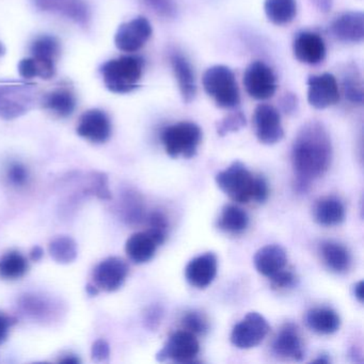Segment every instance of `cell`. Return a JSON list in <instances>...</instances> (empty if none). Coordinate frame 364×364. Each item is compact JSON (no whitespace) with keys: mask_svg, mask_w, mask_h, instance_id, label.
<instances>
[{"mask_svg":"<svg viewBox=\"0 0 364 364\" xmlns=\"http://www.w3.org/2000/svg\"><path fill=\"white\" fill-rule=\"evenodd\" d=\"M201 140V129L193 122L176 123L161 133V142L166 153L172 159L195 156Z\"/></svg>","mask_w":364,"mask_h":364,"instance_id":"277c9868","label":"cell"},{"mask_svg":"<svg viewBox=\"0 0 364 364\" xmlns=\"http://www.w3.org/2000/svg\"><path fill=\"white\" fill-rule=\"evenodd\" d=\"M321 255L326 266L336 274H343L350 268V253L346 247L338 242H323L321 246Z\"/></svg>","mask_w":364,"mask_h":364,"instance_id":"d4e9b609","label":"cell"},{"mask_svg":"<svg viewBox=\"0 0 364 364\" xmlns=\"http://www.w3.org/2000/svg\"><path fill=\"white\" fill-rule=\"evenodd\" d=\"M35 92L27 85H0V118L14 120L31 110Z\"/></svg>","mask_w":364,"mask_h":364,"instance_id":"8992f818","label":"cell"},{"mask_svg":"<svg viewBox=\"0 0 364 364\" xmlns=\"http://www.w3.org/2000/svg\"><path fill=\"white\" fill-rule=\"evenodd\" d=\"M264 10L272 24L282 26L289 24L297 14L296 0H265Z\"/></svg>","mask_w":364,"mask_h":364,"instance_id":"83f0119b","label":"cell"},{"mask_svg":"<svg viewBox=\"0 0 364 364\" xmlns=\"http://www.w3.org/2000/svg\"><path fill=\"white\" fill-rule=\"evenodd\" d=\"M331 161V140L325 127L316 121L304 124L298 132L291 149L296 191L306 193L311 181L323 176Z\"/></svg>","mask_w":364,"mask_h":364,"instance_id":"6da1fadb","label":"cell"},{"mask_svg":"<svg viewBox=\"0 0 364 364\" xmlns=\"http://www.w3.org/2000/svg\"><path fill=\"white\" fill-rule=\"evenodd\" d=\"M31 50L33 56L55 60L60 53V44L56 38L42 36L33 41Z\"/></svg>","mask_w":364,"mask_h":364,"instance_id":"1f68e13d","label":"cell"},{"mask_svg":"<svg viewBox=\"0 0 364 364\" xmlns=\"http://www.w3.org/2000/svg\"><path fill=\"white\" fill-rule=\"evenodd\" d=\"M272 350L279 357L291 361H302L304 348L297 328L293 323H287L277 334L272 344Z\"/></svg>","mask_w":364,"mask_h":364,"instance_id":"d6986e66","label":"cell"},{"mask_svg":"<svg viewBox=\"0 0 364 364\" xmlns=\"http://www.w3.org/2000/svg\"><path fill=\"white\" fill-rule=\"evenodd\" d=\"M255 180L257 176H253L240 161H234L216 176L217 186L237 203H248L253 200Z\"/></svg>","mask_w":364,"mask_h":364,"instance_id":"5b68a950","label":"cell"},{"mask_svg":"<svg viewBox=\"0 0 364 364\" xmlns=\"http://www.w3.org/2000/svg\"><path fill=\"white\" fill-rule=\"evenodd\" d=\"M161 316H163V311L161 306H152L146 311V317H144V323L149 329H156L161 323Z\"/></svg>","mask_w":364,"mask_h":364,"instance_id":"7bdbcfd3","label":"cell"},{"mask_svg":"<svg viewBox=\"0 0 364 364\" xmlns=\"http://www.w3.org/2000/svg\"><path fill=\"white\" fill-rule=\"evenodd\" d=\"M244 86L251 97L264 101L274 97L276 93V76L265 63L255 61L251 63L245 72Z\"/></svg>","mask_w":364,"mask_h":364,"instance_id":"9c48e42d","label":"cell"},{"mask_svg":"<svg viewBox=\"0 0 364 364\" xmlns=\"http://www.w3.org/2000/svg\"><path fill=\"white\" fill-rule=\"evenodd\" d=\"M129 268L120 257H110L102 261L93 272V281L99 289L114 291L124 284Z\"/></svg>","mask_w":364,"mask_h":364,"instance_id":"4fadbf2b","label":"cell"},{"mask_svg":"<svg viewBox=\"0 0 364 364\" xmlns=\"http://www.w3.org/2000/svg\"><path fill=\"white\" fill-rule=\"evenodd\" d=\"M148 233L159 246L164 244L167 237L168 221L161 212H153L148 218Z\"/></svg>","mask_w":364,"mask_h":364,"instance_id":"d6a6232c","label":"cell"},{"mask_svg":"<svg viewBox=\"0 0 364 364\" xmlns=\"http://www.w3.org/2000/svg\"><path fill=\"white\" fill-rule=\"evenodd\" d=\"M294 56L306 65H318L326 57V46L321 36L304 31L297 35L293 43Z\"/></svg>","mask_w":364,"mask_h":364,"instance_id":"2e32d148","label":"cell"},{"mask_svg":"<svg viewBox=\"0 0 364 364\" xmlns=\"http://www.w3.org/2000/svg\"><path fill=\"white\" fill-rule=\"evenodd\" d=\"M297 97L294 95H285L282 100V108L287 114H291L297 108Z\"/></svg>","mask_w":364,"mask_h":364,"instance_id":"f6af8a7d","label":"cell"},{"mask_svg":"<svg viewBox=\"0 0 364 364\" xmlns=\"http://www.w3.org/2000/svg\"><path fill=\"white\" fill-rule=\"evenodd\" d=\"M91 355H92L93 361H107L110 355L109 344L105 340H102V338L95 341L93 343L92 348H91Z\"/></svg>","mask_w":364,"mask_h":364,"instance_id":"b9f144b4","label":"cell"},{"mask_svg":"<svg viewBox=\"0 0 364 364\" xmlns=\"http://www.w3.org/2000/svg\"><path fill=\"white\" fill-rule=\"evenodd\" d=\"M6 53V48L5 46H3V43L0 42V57L4 56Z\"/></svg>","mask_w":364,"mask_h":364,"instance_id":"f5cc1de1","label":"cell"},{"mask_svg":"<svg viewBox=\"0 0 364 364\" xmlns=\"http://www.w3.org/2000/svg\"><path fill=\"white\" fill-rule=\"evenodd\" d=\"M315 363H329L330 360L329 358H327V355H323V357L318 358V359L315 360Z\"/></svg>","mask_w":364,"mask_h":364,"instance_id":"816d5d0a","label":"cell"},{"mask_svg":"<svg viewBox=\"0 0 364 364\" xmlns=\"http://www.w3.org/2000/svg\"><path fill=\"white\" fill-rule=\"evenodd\" d=\"M28 272V262L18 251H10L0 259V278L16 280Z\"/></svg>","mask_w":364,"mask_h":364,"instance_id":"f546056e","label":"cell"},{"mask_svg":"<svg viewBox=\"0 0 364 364\" xmlns=\"http://www.w3.org/2000/svg\"><path fill=\"white\" fill-rule=\"evenodd\" d=\"M203 87L205 92L214 100L218 107L235 108L240 104V95L235 75L225 65H214L204 73Z\"/></svg>","mask_w":364,"mask_h":364,"instance_id":"3957f363","label":"cell"},{"mask_svg":"<svg viewBox=\"0 0 364 364\" xmlns=\"http://www.w3.org/2000/svg\"><path fill=\"white\" fill-rule=\"evenodd\" d=\"M270 327L263 315L250 312L234 326L231 342L240 349H250L257 346L267 336Z\"/></svg>","mask_w":364,"mask_h":364,"instance_id":"52a82bcc","label":"cell"},{"mask_svg":"<svg viewBox=\"0 0 364 364\" xmlns=\"http://www.w3.org/2000/svg\"><path fill=\"white\" fill-rule=\"evenodd\" d=\"M218 259L214 252H206L187 264L185 277L187 282L197 289H206L216 278Z\"/></svg>","mask_w":364,"mask_h":364,"instance_id":"9a60e30c","label":"cell"},{"mask_svg":"<svg viewBox=\"0 0 364 364\" xmlns=\"http://www.w3.org/2000/svg\"><path fill=\"white\" fill-rule=\"evenodd\" d=\"M60 362L65 364H78L80 363V360L76 355H70L61 359Z\"/></svg>","mask_w":364,"mask_h":364,"instance_id":"681fc988","label":"cell"},{"mask_svg":"<svg viewBox=\"0 0 364 364\" xmlns=\"http://www.w3.org/2000/svg\"><path fill=\"white\" fill-rule=\"evenodd\" d=\"M48 252L57 263H73L77 259V244L70 236H58L48 245Z\"/></svg>","mask_w":364,"mask_h":364,"instance_id":"4dcf8cb0","label":"cell"},{"mask_svg":"<svg viewBox=\"0 0 364 364\" xmlns=\"http://www.w3.org/2000/svg\"><path fill=\"white\" fill-rule=\"evenodd\" d=\"M38 9L61 14L78 24L85 25L90 20V10L85 0H35Z\"/></svg>","mask_w":364,"mask_h":364,"instance_id":"ac0fdd59","label":"cell"},{"mask_svg":"<svg viewBox=\"0 0 364 364\" xmlns=\"http://www.w3.org/2000/svg\"><path fill=\"white\" fill-rule=\"evenodd\" d=\"M200 345L196 334L182 330L176 331L168 338L163 348L157 353L156 360L165 362L167 360L178 363H191L199 353Z\"/></svg>","mask_w":364,"mask_h":364,"instance_id":"ba28073f","label":"cell"},{"mask_svg":"<svg viewBox=\"0 0 364 364\" xmlns=\"http://www.w3.org/2000/svg\"><path fill=\"white\" fill-rule=\"evenodd\" d=\"M144 60L140 57L123 56L108 61L102 67L104 84L114 93L135 90L141 80Z\"/></svg>","mask_w":364,"mask_h":364,"instance_id":"7a4b0ae2","label":"cell"},{"mask_svg":"<svg viewBox=\"0 0 364 364\" xmlns=\"http://www.w3.org/2000/svg\"><path fill=\"white\" fill-rule=\"evenodd\" d=\"M18 73L25 80H33L35 77L50 80L56 73L55 60L36 56L23 59L18 63Z\"/></svg>","mask_w":364,"mask_h":364,"instance_id":"4316f807","label":"cell"},{"mask_svg":"<svg viewBox=\"0 0 364 364\" xmlns=\"http://www.w3.org/2000/svg\"><path fill=\"white\" fill-rule=\"evenodd\" d=\"M77 134L93 144H104L112 136L109 117L100 109L85 112L78 123Z\"/></svg>","mask_w":364,"mask_h":364,"instance_id":"5bb4252c","label":"cell"},{"mask_svg":"<svg viewBox=\"0 0 364 364\" xmlns=\"http://www.w3.org/2000/svg\"><path fill=\"white\" fill-rule=\"evenodd\" d=\"M86 291L89 296L93 297V296H97L99 294L100 289L95 284H88L86 287Z\"/></svg>","mask_w":364,"mask_h":364,"instance_id":"f907efd6","label":"cell"},{"mask_svg":"<svg viewBox=\"0 0 364 364\" xmlns=\"http://www.w3.org/2000/svg\"><path fill=\"white\" fill-rule=\"evenodd\" d=\"M124 202L123 213H124L125 220L129 221V223H139L144 217L139 200L135 196H129L125 198Z\"/></svg>","mask_w":364,"mask_h":364,"instance_id":"f35d334b","label":"cell"},{"mask_svg":"<svg viewBox=\"0 0 364 364\" xmlns=\"http://www.w3.org/2000/svg\"><path fill=\"white\" fill-rule=\"evenodd\" d=\"M29 176H31L29 170L22 163L14 161V163L10 164L9 167H8L7 178L14 186H25L28 183Z\"/></svg>","mask_w":364,"mask_h":364,"instance_id":"d590c367","label":"cell"},{"mask_svg":"<svg viewBox=\"0 0 364 364\" xmlns=\"http://www.w3.org/2000/svg\"><path fill=\"white\" fill-rule=\"evenodd\" d=\"M306 323L312 331L327 336L340 329L341 318L332 309L315 308L306 313Z\"/></svg>","mask_w":364,"mask_h":364,"instance_id":"cb8c5ba5","label":"cell"},{"mask_svg":"<svg viewBox=\"0 0 364 364\" xmlns=\"http://www.w3.org/2000/svg\"><path fill=\"white\" fill-rule=\"evenodd\" d=\"M287 262V252L279 245H267L262 247L253 257L255 269L262 276L268 277V278L285 268Z\"/></svg>","mask_w":364,"mask_h":364,"instance_id":"ffe728a7","label":"cell"},{"mask_svg":"<svg viewBox=\"0 0 364 364\" xmlns=\"http://www.w3.org/2000/svg\"><path fill=\"white\" fill-rule=\"evenodd\" d=\"M364 284L363 281H359V282L355 283V287H353V294H355V297L357 298L358 301L363 302L364 299Z\"/></svg>","mask_w":364,"mask_h":364,"instance_id":"7dc6e473","label":"cell"},{"mask_svg":"<svg viewBox=\"0 0 364 364\" xmlns=\"http://www.w3.org/2000/svg\"><path fill=\"white\" fill-rule=\"evenodd\" d=\"M16 323V319L5 313L0 312V344L7 341L10 329Z\"/></svg>","mask_w":364,"mask_h":364,"instance_id":"ee69618b","label":"cell"},{"mask_svg":"<svg viewBox=\"0 0 364 364\" xmlns=\"http://www.w3.org/2000/svg\"><path fill=\"white\" fill-rule=\"evenodd\" d=\"M31 259L33 262H39L43 257L44 250L42 247L35 246L31 251Z\"/></svg>","mask_w":364,"mask_h":364,"instance_id":"c3c4849f","label":"cell"},{"mask_svg":"<svg viewBox=\"0 0 364 364\" xmlns=\"http://www.w3.org/2000/svg\"><path fill=\"white\" fill-rule=\"evenodd\" d=\"M90 193L99 197L100 199H112V191L108 186V176L104 173H93L91 181Z\"/></svg>","mask_w":364,"mask_h":364,"instance_id":"74e56055","label":"cell"},{"mask_svg":"<svg viewBox=\"0 0 364 364\" xmlns=\"http://www.w3.org/2000/svg\"><path fill=\"white\" fill-rule=\"evenodd\" d=\"M244 127H246V118H245L244 114L240 112H233L223 118L217 124V133L223 137L229 133H235V132L240 131Z\"/></svg>","mask_w":364,"mask_h":364,"instance_id":"836d02e7","label":"cell"},{"mask_svg":"<svg viewBox=\"0 0 364 364\" xmlns=\"http://www.w3.org/2000/svg\"><path fill=\"white\" fill-rule=\"evenodd\" d=\"M269 279L272 287L276 289H289V287H295L296 284L295 274L289 270H285L284 268L274 276L269 277Z\"/></svg>","mask_w":364,"mask_h":364,"instance_id":"60d3db41","label":"cell"},{"mask_svg":"<svg viewBox=\"0 0 364 364\" xmlns=\"http://www.w3.org/2000/svg\"><path fill=\"white\" fill-rule=\"evenodd\" d=\"M345 97L353 104L363 103V89L359 78L355 75H347L343 82Z\"/></svg>","mask_w":364,"mask_h":364,"instance_id":"e575fe53","label":"cell"},{"mask_svg":"<svg viewBox=\"0 0 364 364\" xmlns=\"http://www.w3.org/2000/svg\"><path fill=\"white\" fill-rule=\"evenodd\" d=\"M185 330L193 334H202L208 331V323L205 318L198 312H188L182 319Z\"/></svg>","mask_w":364,"mask_h":364,"instance_id":"8d00e7d4","label":"cell"},{"mask_svg":"<svg viewBox=\"0 0 364 364\" xmlns=\"http://www.w3.org/2000/svg\"><path fill=\"white\" fill-rule=\"evenodd\" d=\"M157 247L159 245L148 232H138L127 240L125 251L134 263L144 264L154 257Z\"/></svg>","mask_w":364,"mask_h":364,"instance_id":"7402d4cb","label":"cell"},{"mask_svg":"<svg viewBox=\"0 0 364 364\" xmlns=\"http://www.w3.org/2000/svg\"><path fill=\"white\" fill-rule=\"evenodd\" d=\"M336 40L345 43H361L364 39V16L362 12H346L333 21L330 27Z\"/></svg>","mask_w":364,"mask_h":364,"instance_id":"e0dca14e","label":"cell"},{"mask_svg":"<svg viewBox=\"0 0 364 364\" xmlns=\"http://www.w3.org/2000/svg\"><path fill=\"white\" fill-rule=\"evenodd\" d=\"M313 213L315 221L325 227L340 225L345 219L344 204L336 197L319 199L315 204Z\"/></svg>","mask_w":364,"mask_h":364,"instance_id":"603a6c76","label":"cell"},{"mask_svg":"<svg viewBox=\"0 0 364 364\" xmlns=\"http://www.w3.org/2000/svg\"><path fill=\"white\" fill-rule=\"evenodd\" d=\"M146 5L163 18H173L176 7L173 0H144Z\"/></svg>","mask_w":364,"mask_h":364,"instance_id":"ab89813d","label":"cell"},{"mask_svg":"<svg viewBox=\"0 0 364 364\" xmlns=\"http://www.w3.org/2000/svg\"><path fill=\"white\" fill-rule=\"evenodd\" d=\"M249 217L247 213L238 206L229 204L221 210L218 219V228L227 233L238 234L248 228Z\"/></svg>","mask_w":364,"mask_h":364,"instance_id":"f1b7e54d","label":"cell"},{"mask_svg":"<svg viewBox=\"0 0 364 364\" xmlns=\"http://www.w3.org/2000/svg\"><path fill=\"white\" fill-rule=\"evenodd\" d=\"M170 63H171L174 76L178 80V89H180L183 100L185 103H191L195 99L196 93H197L195 73H193L191 63L184 56L176 54V53L170 57Z\"/></svg>","mask_w":364,"mask_h":364,"instance_id":"44dd1931","label":"cell"},{"mask_svg":"<svg viewBox=\"0 0 364 364\" xmlns=\"http://www.w3.org/2000/svg\"><path fill=\"white\" fill-rule=\"evenodd\" d=\"M255 135L261 144L272 146L284 137L281 117L278 110L267 104L257 106L253 117Z\"/></svg>","mask_w":364,"mask_h":364,"instance_id":"8fae6325","label":"cell"},{"mask_svg":"<svg viewBox=\"0 0 364 364\" xmlns=\"http://www.w3.org/2000/svg\"><path fill=\"white\" fill-rule=\"evenodd\" d=\"M315 7L323 12H328L331 9L332 0H312Z\"/></svg>","mask_w":364,"mask_h":364,"instance_id":"bcb514c9","label":"cell"},{"mask_svg":"<svg viewBox=\"0 0 364 364\" xmlns=\"http://www.w3.org/2000/svg\"><path fill=\"white\" fill-rule=\"evenodd\" d=\"M306 85L309 104L316 109H325L340 101L338 82L332 74L310 76Z\"/></svg>","mask_w":364,"mask_h":364,"instance_id":"7c38bea8","label":"cell"},{"mask_svg":"<svg viewBox=\"0 0 364 364\" xmlns=\"http://www.w3.org/2000/svg\"><path fill=\"white\" fill-rule=\"evenodd\" d=\"M152 36V26L144 16H138L119 27L114 43L119 50L125 53H135L144 48Z\"/></svg>","mask_w":364,"mask_h":364,"instance_id":"30bf717a","label":"cell"},{"mask_svg":"<svg viewBox=\"0 0 364 364\" xmlns=\"http://www.w3.org/2000/svg\"><path fill=\"white\" fill-rule=\"evenodd\" d=\"M43 106L59 118H68L76 107V99L68 89H57L44 97Z\"/></svg>","mask_w":364,"mask_h":364,"instance_id":"484cf974","label":"cell"}]
</instances>
